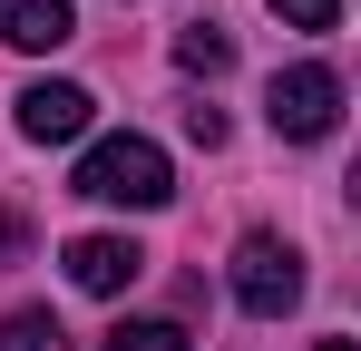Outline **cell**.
<instances>
[{
	"mask_svg": "<svg viewBox=\"0 0 361 351\" xmlns=\"http://www.w3.org/2000/svg\"><path fill=\"white\" fill-rule=\"evenodd\" d=\"M176 68H195V78H225V68H235V39H225L215 20H195V30H176Z\"/></svg>",
	"mask_w": 361,
	"mask_h": 351,
	"instance_id": "7",
	"label": "cell"
},
{
	"mask_svg": "<svg viewBox=\"0 0 361 351\" xmlns=\"http://www.w3.org/2000/svg\"><path fill=\"white\" fill-rule=\"evenodd\" d=\"M0 39H10V49H68V39H78V10H68V0H10V10H0Z\"/></svg>",
	"mask_w": 361,
	"mask_h": 351,
	"instance_id": "6",
	"label": "cell"
},
{
	"mask_svg": "<svg viewBox=\"0 0 361 351\" xmlns=\"http://www.w3.org/2000/svg\"><path fill=\"white\" fill-rule=\"evenodd\" d=\"M235 302L254 312V322H283L302 302V254L283 244V234H244L235 244Z\"/></svg>",
	"mask_w": 361,
	"mask_h": 351,
	"instance_id": "3",
	"label": "cell"
},
{
	"mask_svg": "<svg viewBox=\"0 0 361 351\" xmlns=\"http://www.w3.org/2000/svg\"><path fill=\"white\" fill-rule=\"evenodd\" d=\"M59 264H68V283H78V292H98V302H108V292H127L137 273H147V254H137L127 234H78Z\"/></svg>",
	"mask_w": 361,
	"mask_h": 351,
	"instance_id": "5",
	"label": "cell"
},
{
	"mask_svg": "<svg viewBox=\"0 0 361 351\" xmlns=\"http://www.w3.org/2000/svg\"><path fill=\"white\" fill-rule=\"evenodd\" d=\"M98 351H195V342H185V322H118Z\"/></svg>",
	"mask_w": 361,
	"mask_h": 351,
	"instance_id": "8",
	"label": "cell"
},
{
	"mask_svg": "<svg viewBox=\"0 0 361 351\" xmlns=\"http://www.w3.org/2000/svg\"><path fill=\"white\" fill-rule=\"evenodd\" d=\"M264 127H274V137H293V147L332 137V127H342V78H332L322 58L274 68V88H264Z\"/></svg>",
	"mask_w": 361,
	"mask_h": 351,
	"instance_id": "2",
	"label": "cell"
},
{
	"mask_svg": "<svg viewBox=\"0 0 361 351\" xmlns=\"http://www.w3.org/2000/svg\"><path fill=\"white\" fill-rule=\"evenodd\" d=\"M88 117H98V98H88L78 78H30V88H20V137H30V147L88 137Z\"/></svg>",
	"mask_w": 361,
	"mask_h": 351,
	"instance_id": "4",
	"label": "cell"
},
{
	"mask_svg": "<svg viewBox=\"0 0 361 351\" xmlns=\"http://www.w3.org/2000/svg\"><path fill=\"white\" fill-rule=\"evenodd\" d=\"M283 30H342V0H274Z\"/></svg>",
	"mask_w": 361,
	"mask_h": 351,
	"instance_id": "10",
	"label": "cell"
},
{
	"mask_svg": "<svg viewBox=\"0 0 361 351\" xmlns=\"http://www.w3.org/2000/svg\"><path fill=\"white\" fill-rule=\"evenodd\" d=\"M68 332H59V312H10L0 322V351H59Z\"/></svg>",
	"mask_w": 361,
	"mask_h": 351,
	"instance_id": "9",
	"label": "cell"
},
{
	"mask_svg": "<svg viewBox=\"0 0 361 351\" xmlns=\"http://www.w3.org/2000/svg\"><path fill=\"white\" fill-rule=\"evenodd\" d=\"M312 351H361V342H312Z\"/></svg>",
	"mask_w": 361,
	"mask_h": 351,
	"instance_id": "11",
	"label": "cell"
},
{
	"mask_svg": "<svg viewBox=\"0 0 361 351\" xmlns=\"http://www.w3.org/2000/svg\"><path fill=\"white\" fill-rule=\"evenodd\" d=\"M78 195H98V205H137V215H157L166 195H176V166H166V147L157 137H98L88 156H78V176H68Z\"/></svg>",
	"mask_w": 361,
	"mask_h": 351,
	"instance_id": "1",
	"label": "cell"
}]
</instances>
